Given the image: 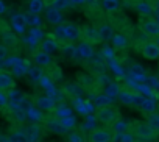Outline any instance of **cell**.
<instances>
[{
	"instance_id": "6da1fadb",
	"label": "cell",
	"mask_w": 159,
	"mask_h": 142,
	"mask_svg": "<svg viewBox=\"0 0 159 142\" xmlns=\"http://www.w3.org/2000/svg\"><path fill=\"white\" fill-rule=\"evenodd\" d=\"M136 137L142 139L143 142H153L154 139L159 137V130L153 126L150 122H139L134 125V133Z\"/></svg>"
},
{
	"instance_id": "7a4b0ae2",
	"label": "cell",
	"mask_w": 159,
	"mask_h": 142,
	"mask_svg": "<svg viewBox=\"0 0 159 142\" xmlns=\"http://www.w3.org/2000/svg\"><path fill=\"white\" fill-rule=\"evenodd\" d=\"M95 119H97V123L103 126H109V125L112 126L119 120V111L111 106H103L95 111Z\"/></svg>"
},
{
	"instance_id": "3957f363",
	"label": "cell",
	"mask_w": 159,
	"mask_h": 142,
	"mask_svg": "<svg viewBox=\"0 0 159 142\" xmlns=\"http://www.w3.org/2000/svg\"><path fill=\"white\" fill-rule=\"evenodd\" d=\"M114 130L108 126H100L88 133V142H112L114 140Z\"/></svg>"
},
{
	"instance_id": "277c9868",
	"label": "cell",
	"mask_w": 159,
	"mask_h": 142,
	"mask_svg": "<svg viewBox=\"0 0 159 142\" xmlns=\"http://www.w3.org/2000/svg\"><path fill=\"white\" fill-rule=\"evenodd\" d=\"M143 95L131 91V89H122L120 95H119V102L122 105H128V106H134V105H139L140 106V102H142Z\"/></svg>"
},
{
	"instance_id": "5b68a950",
	"label": "cell",
	"mask_w": 159,
	"mask_h": 142,
	"mask_svg": "<svg viewBox=\"0 0 159 142\" xmlns=\"http://www.w3.org/2000/svg\"><path fill=\"white\" fill-rule=\"evenodd\" d=\"M140 31L148 38H159V24L153 17H147L140 22Z\"/></svg>"
},
{
	"instance_id": "8992f818",
	"label": "cell",
	"mask_w": 159,
	"mask_h": 142,
	"mask_svg": "<svg viewBox=\"0 0 159 142\" xmlns=\"http://www.w3.org/2000/svg\"><path fill=\"white\" fill-rule=\"evenodd\" d=\"M142 56L148 61H154V59H159V44L154 42V41H147L143 45H142V50H140Z\"/></svg>"
},
{
	"instance_id": "52a82bcc",
	"label": "cell",
	"mask_w": 159,
	"mask_h": 142,
	"mask_svg": "<svg viewBox=\"0 0 159 142\" xmlns=\"http://www.w3.org/2000/svg\"><path fill=\"white\" fill-rule=\"evenodd\" d=\"M14 86H16L14 75L10 74L8 70H2V72H0V89L5 91V92H10V91L16 89Z\"/></svg>"
},
{
	"instance_id": "ba28073f",
	"label": "cell",
	"mask_w": 159,
	"mask_h": 142,
	"mask_svg": "<svg viewBox=\"0 0 159 142\" xmlns=\"http://www.w3.org/2000/svg\"><path fill=\"white\" fill-rule=\"evenodd\" d=\"M78 55L81 59L84 61H91L95 55V50H94V45L88 41H81L78 44Z\"/></svg>"
},
{
	"instance_id": "9c48e42d",
	"label": "cell",
	"mask_w": 159,
	"mask_h": 142,
	"mask_svg": "<svg viewBox=\"0 0 159 142\" xmlns=\"http://www.w3.org/2000/svg\"><path fill=\"white\" fill-rule=\"evenodd\" d=\"M8 100H10V108H13V109H17L19 106H22L24 105V102H25V94L20 91V89H13V91H10L8 92Z\"/></svg>"
},
{
	"instance_id": "30bf717a",
	"label": "cell",
	"mask_w": 159,
	"mask_h": 142,
	"mask_svg": "<svg viewBox=\"0 0 159 142\" xmlns=\"http://www.w3.org/2000/svg\"><path fill=\"white\" fill-rule=\"evenodd\" d=\"M33 59H34V62H36L38 67H48V66L53 64L52 55L47 53V52H44V50H36L34 55H33Z\"/></svg>"
},
{
	"instance_id": "8fae6325",
	"label": "cell",
	"mask_w": 159,
	"mask_h": 142,
	"mask_svg": "<svg viewBox=\"0 0 159 142\" xmlns=\"http://www.w3.org/2000/svg\"><path fill=\"white\" fill-rule=\"evenodd\" d=\"M83 33H81V28L75 24H69L66 25V41L67 42H75L78 39H81Z\"/></svg>"
},
{
	"instance_id": "7c38bea8",
	"label": "cell",
	"mask_w": 159,
	"mask_h": 142,
	"mask_svg": "<svg viewBox=\"0 0 159 142\" xmlns=\"http://www.w3.org/2000/svg\"><path fill=\"white\" fill-rule=\"evenodd\" d=\"M36 103H38V108L41 111H45V112H53L55 111V100L50 95H41V97H38Z\"/></svg>"
},
{
	"instance_id": "4fadbf2b",
	"label": "cell",
	"mask_w": 159,
	"mask_h": 142,
	"mask_svg": "<svg viewBox=\"0 0 159 142\" xmlns=\"http://www.w3.org/2000/svg\"><path fill=\"white\" fill-rule=\"evenodd\" d=\"M45 21L50 25H58L59 27V24L62 22V14H61V11L55 10L53 7H48L45 10Z\"/></svg>"
},
{
	"instance_id": "5bb4252c",
	"label": "cell",
	"mask_w": 159,
	"mask_h": 142,
	"mask_svg": "<svg viewBox=\"0 0 159 142\" xmlns=\"http://www.w3.org/2000/svg\"><path fill=\"white\" fill-rule=\"evenodd\" d=\"M58 48H59V42H58V39H56L53 34L45 36V39L41 42V50H44V52H47V53H53V52H56Z\"/></svg>"
},
{
	"instance_id": "9a60e30c",
	"label": "cell",
	"mask_w": 159,
	"mask_h": 142,
	"mask_svg": "<svg viewBox=\"0 0 159 142\" xmlns=\"http://www.w3.org/2000/svg\"><path fill=\"white\" fill-rule=\"evenodd\" d=\"M145 114H154L156 112V109H157V105H156V102H154V98H151V97H143L142 98V102H140V106H139Z\"/></svg>"
},
{
	"instance_id": "2e32d148",
	"label": "cell",
	"mask_w": 159,
	"mask_h": 142,
	"mask_svg": "<svg viewBox=\"0 0 159 142\" xmlns=\"http://www.w3.org/2000/svg\"><path fill=\"white\" fill-rule=\"evenodd\" d=\"M45 5H47V3L44 2V0H31L30 5H28V11H30L31 16H39L42 11L47 10Z\"/></svg>"
},
{
	"instance_id": "e0dca14e",
	"label": "cell",
	"mask_w": 159,
	"mask_h": 142,
	"mask_svg": "<svg viewBox=\"0 0 159 142\" xmlns=\"http://www.w3.org/2000/svg\"><path fill=\"white\" fill-rule=\"evenodd\" d=\"M97 30H98V39H100V41H109V39H114V36H116L112 27L108 25V24L100 25Z\"/></svg>"
},
{
	"instance_id": "ac0fdd59",
	"label": "cell",
	"mask_w": 159,
	"mask_h": 142,
	"mask_svg": "<svg viewBox=\"0 0 159 142\" xmlns=\"http://www.w3.org/2000/svg\"><path fill=\"white\" fill-rule=\"evenodd\" d=\"M62 55H64L66 58H69V59H76V58H80V55H78V45H75L73 42L64 44V45H62Z\"/></svg>"
},
{
	"instance_id": "d6986e66",
	"label": "cell",
	"mask_w": 159,
	"mask_h": 142,
	"mask_svg": "<svg viewBox=\"0 0 159 142\" xmlns=\"http://www.w3.org/2000/svg\"><path fill=\"white\" fill-rule=\"evenodd\" d=\"M120 92H122V89H120V86H119V83L117 81H112L109 86H106L105 88V95L111 100V98H119V95H120Z\"/></svg>"
},
{
	"instance_id": "ffe728a7",
	"label": "cell",
	"mask_w": 159,
	"mask_h": 142,
	"mask_svg": "<svg viewBox=\"0 0 159 142\" xmlns=\"http://www.w3.org/2000/svg\"><path fill=\"white\" fill-rule=\"evenodd\" d=\"M28 70H30L28 61H27V59H22V61L13 69V75H14V77H24L25 74H28Z\"/></svg>"
},
{
	"instance_id": "44dd1931",
	"label": "cell",
	"mask_w": 159,
	"mask_h": 142,
	"mask_svg": "<svg viewBox=\"0 0 159 142\" xmlns=\"http://www.w3.org/2000/svg\"><path fill=\"white\" fill-rule=\"evenodd\" d=\"M112 42H114V48H117V50H125L128 47V38L122 33H116Z\"/></svg>"
},
{
	"instance_id": "7402d4cb",
	"label": "cell",
	"mask_w": 159,
	"mask_h": 142,
	"mask_svg": "<svg viewBox=\"0 0 159 142\" xmlns=\"http://www.w3.org/2000/svg\"><path fill=\"white\" fill-rule=\"evenodd\" d=\"M83 34H84V39H83V41H88V42H91V44H94L95 41H100V39H98V30L94 28V27H86Z\"/></svg>"
},
{
	"instance_id": "603a6c76",
	"label": "cell",
	"mask_w": 159,
	"mask_h": 142,
	"mask_svg": "<svg viewBox=\"0 0 159 142\" xmlns=\"http://www.w3.org/2000/svg\"><path fill=\"white\" fill-rule=\"evenodd\" d=\"M48 130H50L52 133H55V134H62L64 130H66V126L62 125L61 119H52V120L48 122Z\"/></svg>"
},
{
	"instance_id": "cb8c5ba5",
	"label": "cell",
	"mask_w": 159,
	"mask_h": 142,
	"mask_svg": "<svg viewBox=\"0 0 159 142\" xmlns=\"http://www.w3.org/2000/svg\"><path fill=\"white\" fill-rule=\"evenodd\" d=\"M2 44H5V45H8L10 48H13V47H16V44H17V38H16V34H14V31H5L3 34H2Z\"/></svg>"
},
{
	"instance_id": "d4e9b609",
	"label": "cell",
	"mask_w": 159,
	"mask_h": 142,
	"mask_svg": "<svg viewBox=\"0 0 159 142\" xmlns=\"http://www.w3.org/2000/svg\"><path fill=\"white\" fill-rule=\"evenodd\" d=\"M136 8H137V11L140 13V14H143V16H150L151 13H153V10H154V7L151 5V3H148V2H137V5H136Z\"/></svg>"
},
{
	"instance_id": "484cf974",
	"label": "cell",
	"mask_w": 159,
	"mask_h": 142,
	"mask_svg": "<svg viewBox=\"0 0 159 142\" xmlns=\"http://www.w3.org/2000/svg\"><path fill=\"white\" fill-rule=\"evenodd\" d=\"M20 61H22V58H19L17 55H11V56H8V59L3 61V70H7V67H10V69L13 70Z\"/></svg>"
},
{
	"instance_id": "4316f807",
	"label": "cell",
	"mask_w": 159,
	"mask_h": 142,
	"mask_svg": "<svg viewBox=\"0 0 159 142\" xmlns=\"http://www.w3.org/2000/svg\"><path fill=\"white\" fill-rule=\"evenodd\" d=\"M119 7H120L119 0H103V8L108 13H116L119 10Z\"/></svg>"
},
{
	"instance_id": "83f0119b",
	"label": "cell",
	"mask_w": 159,
	"mask_h": 142,
	"mask_svg": "<svg viewBox=\"0 0 159 142\" xmlns=\"http://www.w3.org/2000/svg\"><path fill=\"white\" fill-rule=\"evenodd\" d=\"M52 7L55 10H58V11H66V10H69L72 7V3H70V0H55V2L52 3Z\"/></svg>"
},
{
	"instance_id": "f1b7e54d",
	"label": "cell",
	"mask_w": 159,
	"mask_h": 142,
	"mask_svg": "<svg viewBox=\"0 0 159 142\" xmlns=\"http://www.w3.org/2000/svg\"><path fill=\"white\" fill-rule=\"evenodd\" d=\"M30 38H33L34 41H38V42H42L45 38H44V31L39 28V27H33L31 30H30Z\"/></svg>"
},
{
	"instance_id": "f546056e",
	"label": "cell",
	"mask_w": 159,
	"mask_h": 142,
	"mask_svg": "<svg viewBox=\"0 0 159 142\" xmlns=\"http://www.w3.org/2000/svg\"><path fill=\"white\" fill-rule=\"evenodd\" d=\"M28 75H30V78H31L33 81H41V80H42V70H41L38 66H36V67H30Z\"/></svg>"
},
{
	"instance_id": "4dcf8cb0",
	"label": "cell",
	"mask_w": 159,
	"mask_h": 142,
	"mask_svg": "<svg viewBox=\"0 0 159 142\" xmlns=\"http://www.w3.org/2000/svg\"><path fill=\"white\" fill-rule=\"evenodd\" d=\"M55 112H56V116H58L59 119H66V117L70 116V109H69L67 106H64V105L58 106V109H55Z\"/></svg>"
},
{
	"instance_id": "1f68e13d",
	"label": "cell",
	"mask_w": 159,
	"mask_h": 142,
	"mask_svg": "<svg viewBox=\"0 0 159 142\" xmlns=\"http://www.w3.org/2000/svg\"><path fill=\"white\" fill-rule=\"evenodd\" d=\"M53 36L58 39V41H66V27H62V25H59V27H56L55 28V31H53Z\"/></svg>"
},
{
	"instance_id": "d6a6232c",
	"label": "cell",
	"mask_w": 159,
	"mask_h": 142,
	"mask_svg": "<svg viewBox=\"0 0 159 142\" xmlns=\"http://www.w3.org/2000/svg\"><path fill=\"white\" fill-rule=\"evenodd\" d=\"M67 142H86V139H84V136H83L81 133L75 131V133H72V134L69 136V140H67Z\"/></svg>"
},
{
	"instance_id": "836d02e7",
	"label": "cell",
	"mask_w": 159,
	"mask_h": 142,
	"mask_svg": "<svg viewBox=\"0 0 159 142\" xmlns=\"http://www.w3.org/2000/svg\"><path fill=\"white\" fill-rule=\"evenodd\" d=\"M8 52H10V47L8 45H5V44L0 45V59H2V62L5 59H8Z\"/></svg>"
},
{
	"instance_id": "e575fe53",
	"label": "cell",
	"mask_w": 159,
	"mask_h": 142,
	"mask_svg": "<svg viewBox=\"0 0 159 142\" xmlns=\"http://www.w3.org/2000/svg\"><path fill=\"white\" fill-rule=\"evenodd\" d=\"M61 122H62V125L66 126V128H70V126H73L75 125V120H73V117H66V119H61Z\"/></svg>"
},
{
	"instance_id": "d590c367",
	"label": "cell",
	"mask_w": 159,
	"mask_h": 142,
	"mask_svg": "<svg viewBox=\"0 0 159 142\" xmlns=\"http://www.w3.org/2000/svg\"><path fill=\"white\" fill-rule=\"evenodd\" d=\"M0 98H2V106H3V108H7V106L10 105V100H8V92L2 91V92H0Z\"/></svg>"
},
{
	"instance_id": "8d00e7d4",
	"label": "cell",
	"mask_w": 159,
	"mask_h": 142,
	"mask_svg": "<svg viewBox=\"0 0 159 142\" xmlns=\"http://www.w3.org/2000/svg\"><path fill=\"white\" fill-rule=\"evenodd\" d=\"M28 24H31L33 27H41V17H39V16H33Z\"/></svg>"
},
{
	"instance_id": "74e56055",
	"label": "cell",
	"mask_w": 159,
	"mask_h": 142,
	"mask_svg": "<svg viewBox=\"0 0 159 142\" xmlns=\"http://www.w3.org/2000/svg\"><path fill=\"white\" fill-rule=\"evenodd\" d=\"M134 134H128V133H125L123 134V137H122V142H134Z\"/></svg>"
},
{
	"instance_id": "f35d334b",
	"label": "cell",
	"mask_w": 159,
	"mask_h": 142,
	"mask_svg": "<svg viewBox=\"0 0 159 142\" xmlns=\"http://www.w3.org/2000/svg\"><path fill=\"white\" fill-rule=\"evenodd\" d=\"M70 3L72 5H81V3H84V0H70Z\"/></svg>"
},
{
	"instance_id": "ab89813d",
	"label": "cell",
	"mask_w": 159,
	"mask_h": 142,
	"mask_svg": "<svg viewBox=\"0 0 159 142\" xmlns=\"http://www.w3.org/2000/svg\"><path fill=\"white\" fill-rule=\"evenodd\" d=\"M2 142H13V140H10V139H7V137H3V139H2Z\"/></svg>"
},
{
	"instance_id": "60d3db41",
	"label": "cell",
	"mask_w": 159,
	"mask_h": 142,
	"mask_svg": "<svg viewBox=\"0 0 159 142\" xmlns=\"http://www.w3.org/2000/svg\"><path fill=\"white\" fill-rule=\"evenodd\" d=\"M44 2H45V3H53L55 0H44Z\"/></svg>"
},
{
	"instance_id": "b9f144b4",
	"label": "cell",
	"mask_w": 159,
	"mask_h": 142,
	"mask_svg": "<svg viewBox=\"0 0 159 142\" xmlns=\"http://www.w3.org/2000/svg\"><path fill=\"white\" fill-rule=\"evenodd\" d=\"M154 19H156V21H157V24H159V13L156 14V17H154Z\"/></svg>"
},
{
	"instance_id": "7bdbcfd3",
	"label": "cell",
	"mask_w": 159,
	"mask_h": 142,
	"mask_svg": "<svg viewBox=\"0 0 159 142\" xmlns=\"http://www.w3.org/2000/svg\"><path fill=\"white\" fill-rule=\"evenodd\" d=\"M157 2H159V0H157Z\"/></svg>"
}]
</instances>
